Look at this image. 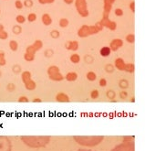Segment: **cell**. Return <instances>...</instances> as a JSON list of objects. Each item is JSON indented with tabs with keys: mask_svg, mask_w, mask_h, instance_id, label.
<instances>
[{
	"mask_svg": "<svg viewBox=\"0 0 145 151\" xmlns=\"http://www.w3.org/2000/svg\"><path fill=\"white\" fill-rule=\"evenodd\" d=\"M0 151H12V142L6 136H0Z\"/></svg>",
	"mask_w": 145,
	"mask_h": 151,
	"instance_id": "8",
	"label": "cell"
},
{
	"mask_svg": "<svg viewBox=\"0 0 145 151\" xmlns=\"http://www.w3.org/2000/svg\"><path fill=\"white\" fill-rule=\"evenodd\" d=\"M104 27L101 25V23L98 21L95 25L88 26V25H82L78 30V36L79 38H87L90 35H94L99 32H101L103 29Z\"/></svg>",
	"mask_w": 145,
	"mask_h": 151,
	"instance_id": "3",
	"label": "cell"
},
{
	"mask_svg": "<svg viewBox=\"0 0 145 151\" xmlns=\"http://www.w3.org/2000/svg\"><path fill=\"white\" fill-rule=\"evenodd\" d=\"M75 7L78 13L82 17H87L89 14L87 0H75Z\"/></svg>",
	"mask_w": 145,
	"mask_h": 151,
	"instance_id": "7",
	"label": "cell"
},
{
	"mask_svg": "<svg viewBox=\"0 0 145 151\" xmlns=\"http://www.w3.org/2000/svg\"><path fill=\"white\" fill-rule=\"evenodd\" d=\"M83 60H84V63H87V64H92L94 63V58L90 54H87V55L84 56Z\"/></svg>",
	"mask_w": 145,
	"mask_h": 151,
	"instance_id": "22",
	"label": "cell"
},
{
	"mask_svg": "<svg viewBox=\"0 0 145 151\" xmlns=\"http://www.w3.org/2000/svg\"><path fill=\"white\" fill-rule=\"evenodd\" d=\"M24 6L26 7H32L33 6V1L32 0H25Z\"/></svg>",
	"mask_w": 145,
	"mask_h": 151,
	"instance_id": "39",
	"label": "cell"
},
{
	"mask_svg": "<svg viewBox=\"0 0 145 151\" xmlns=\"http://www.w3.org/2000/svg\"><path fill=\"white\" fill-rule=\"evenodd\" d=\"M1 75H2V73H1V72H0V77H1Z\"/></svg>",
	"mask_w": 145,
	"mask_h": 151,
	"instance_id": "51",
	"label": "cell"
},
{
	"mask_svg": "<svg viewBox=\"0 0 145 151\" xmlns=\"http://www.w3.org/2000/svg\"><path fill=\"white\" fill-rule=\"evenodd\" d=\"M74 141L84 147H94L104 140L103 136H74Z\"/></svg>",
	"mask_w": 145,
	"mask_h": 151,
	"instance_id": "2",
	"label": "cell"
},
{
	"mask_svg": "<svg viewBox=\"0 0 145 151\" xmlns=\"http://www.w3.org/2000/svg\"><path fill=\"white\" fill-rule=\"evenodd\" d=\"M86 78L89 80V82H94L95 80L97 79V75H96V73H94V72H89L88 73H87V75H86Z\"/></svg>",
	"mask_w": 145,
	"mask_h": 151,
	"instance_id": "24",
	"label": "cell"
},
{
	"mask_svg": "<svg viewBox=\"0 0 145 151\" xmlns=\"http://www.w3.org/2000/svg\"><path fill=\"white\" fill-rule=\"evenodd\" d=\"M41 102H42V100L40 98H35L33 100V103H41Z\"/></svg>",
	"mask_w": 145,
	"mask_h": 151,
	"instance_id": "49",
	"label": "cell"
},
{
	"mask_svg": "<svg viewBox=\"0 0 145 151\" xmlns=\"http://www.w3.org/2000/svg\"><path fill=\"white\" fill-rule=\"evenodd\" d=\"M12 31H13V33H14V34L19 35V34H20V33L22 32V28H21L20 26H19V25H16V26H14V27H13Z\"/></svg>",
	"mask_w": 145,
	"mask_h": 151,
	"instance_id": "30",
	"label": "cell"
},
{
	"mask_svg": "<svg viewBox=\"0 0 145 151\" xmlns=\"http://www.w3.org/2000/svg\"><path fill=\"white\" fill-rule=\"evenodd\" d=\"M6 63V60L5 57V52L0 50V66H5Z\"/></svg>",
	"mask_w": 145,
	"mask_h": 151,
	"instance_id": "28",
	"label": "cell"
},
{
	"mask_svg": "<svg viewBox=\"0 0 145 151\" xmlns=\"http://www.w3.org/2000/svg\"><path fill=\"white\" fill-rule=\"evenodd\" d=\"M16 21L19 24H23L26 21V19H25V17L22 15H17L16 17Z\"/></svg>",
	"mask_w": 145,
	"mask_h": 151,
	"instance_id": "34",
	"label": "cell"
},
{
	"mask_svg": "<svg viewBox=\"0 0 145 151\" xmlns=\"http://www.w3.org/2000/svg\"><path fill=\"white\" fill-rule=\"evenodd\" d=\"M134 70H135V66L133 63H126V67H125L124 72H127L129 73H133Z\"/></svg>",
	"mask_w": 145,
	"mask_h": 151,
	"instance_id": "23",
	"label": "cell"
},
{
	"mask_svg": "<svg viewBox=\"0 0 145 151\" xmlns=\"http://www.w3.org/2000/svg\"><path fill=\"white\" fill-rule=\"evenodd\" d=\"M120 98L121 99V100H126L127 98H128V93H127L126 91H121V93H120Z\"/></svg>",
	"mask_w": 145,
	"mask_h": 151,
	"instance_id": "37",
	"label": "cell"
},
{
	"mask_svg": "<svg viewBox=\"0 0 145 151\" xmlns=\"http://www.w3.org/2000/svg\"><path fill=\"white\" fill-rule=\"evenodd\" d=\"M131 102H132V103H134V102H135V99H134V98H131Z\"/></svg>",
	"mask_w": 145,
	"mask_h": 151,
	"instance_id": "50",
	"label": "cell"
},
{
	"mask_svg": "<svg viewBox=\"0 0 145 151\" xmlns=\"http://www.w3.org/2000/svg\"><path fill=\"white\" fill-rule=\"evenodd\" d=\"M12 70H13V73H16V74H19V73H21V66L20 65H19V64H16V65H14L13 67H12Z\"/></svg>",
	"mask_w": 145,
	"mask_h": 151,
	"instance_id": "32",
	"label": "cell"
},
{
	"mask_svg": "<svg viewBox=\"0 0 145 151\" xmlns=\"http://www.w3.org/2000/svg\"><path fill=\"white\" fill-rule=\"evenodd\" d=\"M20 139L26 147L31 148L45 147L50 142L49 136H22Z\"/></svg>",
	"mask_w": 145,
	"mask_h": 151,
	"instance_id": "1",
	"label": "cell"
},
{
	"mask_svg": "<svg viewBox=\"0 0 145 151\" xmlns=\"http://www.w3.org/2000/svg\"><path fill=\"white\" fill-rule=\"evenodd\" d=\"M55 99H56V101L59 102V103H69V101H70V100H69V96L67 93H62V92L59 93L56 95Z\"/></svg>",
	"mask_w": 145,
	"mask_h": 151,
	"instance_id": "13",
	"label": "cell"
},
{
	"mask_svg": "<svg viewBox=\"0 0 145 151\" xmlns=\"http://www.w3.org/2000/svg\"><path fill=\"white\" fill-rule=\"evenodd\" d=\"M114 66H115V68H117L119 70L124 72V70H125V67H126V63H125V61L123 60V59L118 58V59L115 60Z\"/></svg>",
	"mask_w": 145,
	"mask_h": 151,
	"instance_id": "14",
	"label": "cell"
},
{
	"mask_svg": "<svg viewBox=\"0 0 145 151\" xmlns=\"http://www.w3.org/2000/svg\"><path fill=\"white\" fill-rule=\"evenodd\" d=\"M122 46H123V40L121 39H114L110 43V48L111 51H117Z\"/></svg>",
	"mask_w": 145,
	"mask_h": 151,
	"instance_id": "11",
	"label": "cell"
},
{
	"mask_svg": "<svg viewBox=\"0 0 145 151\" xmlns=\"http://www.w3.org/2000/svg\"><path fill=\"white\" fill-rule=\"evenodd\" d=\"M111 151H134V143L133 142H123L112 148Z\"/></svg>",
	"mask_w": 145,
	"mask_h": 151,
	"instance_id": "9",
	"label": "cell"
},
{
	"mask_svg": "<svg viewBox=\"0 0 145 151\" xmlns=\"http://www.w3.org/2000/svg\"><path fill=\"white\" fill-rule=\"evenodd\" d=\"M48 75L49 78L51 80V81L54 82H61L65 79V77L62 75V73H60V70L58 66L56 65H51L48 68Z\"/></svg>",
	"mask_w": 145,
	"mask_h": 151,
	"instance_id": "6",
	"label": "cell"
},
{
	"mask_svg": "<svg viewBox=\"0 0 145 151\" xmlns=\"http://www.w3.org/2000/svg\"><path fill=\"white\" fill-rule=\"evenodd\" d=\"M59 36H60V33H59V30H57V29H53V30L50 31V37H51L52 39H59Z\"/></svg>",
	"mask_w": 145,
	"mask_h": 151,
	"instance_id": "29",
	"label": "cell"
},
{
	"mask_svg": "<svg viewBox=\"0 0 145 151\" xmlns=\"http://www.w3.org/2000/svg\"><path fill=\"white\" fill-rule=\"evenodd\" d=\"M67 5H71L73 2H75V0H63Z\"/></svg>",
	"mask_w": 145,
	"mask_h": 151,
	"instance_id": "47",
	"label": "cell"
},
{
	"mask_svg": "<svg viewBox=\"0 0 145 151\" xmlns=\"http://www.w3.org/2000/svg\"><path fill=\"white\" fill-rule=\"evenodd\" d=\"M69 24V21L68 19H66V17H62V19H59V26L61 28H67Z\"/></svg>",
	"mask_w": 145,
	"mask_h": 151,
	"instance_id": "27",
	"label": "cell"
},
{
	"mask_svg": "<svg viewBox=\"0 0 145 151\" xmlns=\"http://www.w3.org/2000/svg\"><path fill=\"white\" fill-rule=\"evenodd\" d=\"M101 23V25L103 27H106V28H108L109 29H111V30H115L116 28H117V24L115 21H112L111 20L109 17H102L101 20L99 21Z\"/></svg>",
	"mask_w": 145,
	"mask_h": 151,
	"instance_id": "10",
	"label": "cell"
},
{
	"mask_svg": "<svg viewBox=\"0 0 145 151\" xmlns=\"http://www.w3.org/2000/svg\"><path fill=\"white\" fill-rule=\"evenodd\" d=\"M55 0H39V2L41 5H46V4H52Z\"/></svg>",
	"mask_w": 145,
	"mask_h": 151,
	"instance_id": "43",
	"label": "cell"
},
{
	"mask_svg": "<svg viewBox=\"0 0 145 151\" xmlns=\"http://www.w3.org/2000/svg\"><path fill=\"white\" fill-rule=\"evenodd\" d=\"M9 48L12 51H16L17 49H19V43H17L16 40H10L9 42Z\"/></svg>",
	"mask_w": 145,
	"mask_h": 151,
	"instance_id": "26",
	"label": "cell"
},
{
	"mask_svg": "<svg viewBox=\"0 0 145 151\" xmlns=\"http://www.w3.org/2000/svg\"><path fill=\"white\" fill-rule=\"evenodd\" d=\"M130 86V83L128 82V80L126 79H121L119 81V87L121 89H122V90H125V89H127Z\"/></svg>",
	"mask_w": 145,
	"mask_h": 151,
	"instance_id": "19",
	"label": "cell"
},
{
	"mask_svg": "<svg viewBox=\"0 0 145 151\" xmlns=\"http://www.w3.org/2000/svg\"><path fill=\"white\" fill-rule=\"evenodd\" d=\"M99 96V93L98 90H92L90 92V97H91V99L95 100V99H98Z\"/></svg>",
	"mask_w": 145,
	"mask_h": 151,
	"instance_id": "33",
	"label": "cell"
},
{
	"mask_svg": "<svg viewBox=\"0 0 145 151\" xmlns=\"http://www.w3.org/2000/svg\"><path fill=\"white\" fill-rule=\"evenodd\" d=\"M6 89H7V91H9V92H13L15 89H16V86L14 83H8L7 86H6Z\"/></svg>",
	"mask_w": 145,
	"mask_h": 151,
	"instance_id": "42",
	"label": "cell"
},
{
	"mask_svg": "<svg viewBox=\"0 0 145 151\" xmlns=\"http://www.w3.org/2000/svg\"><path fill=\"white\" fill-rule=\"evenodd\" d=\"M130 8H131V10L132 12H135V2H134V1L131 2V4H130Z\"/></svg>",
	"mask_w": 145,
	"mask_h": 151,
	"instance_id": "46",
	"label": "cell"
},
{
	"mask_svg": "<svg viewBox=\"0 0 145 151\" xmlns=\"http://www.w3.org/2000/svg\"><path fill=\"white\" fill-rule=\"evenodd\" d=\"M106 96H107V98H108V99H110L111 101H112V100L115 99V97H116V93H115L113 90H109V91H107V93H106Z\"/></svg>",
	"mask_w": 145,
	"mask_h": 151,
	"instance_id": "25",
	"label": "cell"
},
{
	"mask_svg": "<svg viewBox=\"0 0 145 151\" xmlns=\"http://www.w3.org/2000/svg\"><path fill=\"white\" fill-rule=\"evenodd\" d=\"M65 79L67 80L68 82H75L76 80L78 79V74L74 72H70L68 73L65 76Z\"/></svg>",
	"mask_w": 145,
	"mask_h": 151,
	"instance_id": "16",
	"label": "cell"
},
{
	"mask_svg": "<svg viewBox=\"0 0 145 151\" xmlns=\"http://www.w3.org/2000/svg\"><path fill=\"white\" fill-rule=\"evenodd\" d=\"M76 151H93V150L89 149V148H79V149H78Z\"/></svg>",
	"mask_w": 145,
	"mask_h": 151,
	"instance_id": "48",
	"label": "cell"
},
{
	"mask_svg": "<svg viewBox=\"0 0 145 151\" xmlns=\"http://www.w3.org/2000/svg\"><path fill=\"white\" fill-rule=\"evenodd\" d=\"M126 41L129 43H134L135 41V35L134 34H128L126 36Z\"/></svg>",
	"mask_w": 145,
	"mask_h": 151,
	"instance_id": "31",
	"label": "cell"
},
{
	"mask_svg": "<svg viewBox=\"0 0 145 151\" xmlns=\"http://www.w3.org/2000/svg\"><path fill=\"white\" fill-rule=\"evenodd\" d=\"M111 52V48H110V47H107V46L102 47V48L101 49V50H99V53H101V55L102 57H108V56H110Z\"/></svg>",
	"mask_w": 145,
	"mask_h": 151,
	"instance_id": "17",
	"label": "cell"
},
{
	"mask_svg": "<svg viewBox=\"0 0 145 151\" xmlns=\"http://www.w3.org/2000/svg\"><path fill=\"white\" fill-rule=\"evenodd\" d=\"M44 55H45V57H47V58H50V57H52L54 55V51L51 49H48V50H45Z\"/></svg>",
	"mask_w": 145,
	"mask_h": 151,
	"instance_id": "35",
	"label": "cell"
},
{
	"mask_svg": "<svg viewBox=\"0 0 145 151\" xmlns=\"http://www.w3.org/2000/svg\"><path fill=\"white\" fill-rule=\"evenodd\" d=\"M69 60L72 63L74 64H77L80 61V56L78 54V53H73V54H71L70 57H69Z\"/></svg>",
	"mask_w": 145,
	"mask_h": 151,
	"instance_id": "18",
	"label": "cell"
},
{
	"mask_svg": "<svg viewBox=\"0 0 145 151\" xmlns=\"http://www.w3.org/2000/svg\"><path fill=\"white\" fill-rule=\"evenodd\" d=\"M8 38V34L5 30V28L2 24H0V40H6Z\"/></svg>",
	"mask_w": 145,
	"mask_h": 151,
	"instance_id": "20",
	"label": "cell"
},
{
	"mask_svg": "<svg viewBox=\"0 0 145 151\" xmlns=\"http://www.w3.org/2000/svg\"><path fill=\"white\" fill-rule=\"evenodd\" d=\"M15 6L17 8V9H22L23 8V6L24 4L20 1V0H16V2H15Z\"/></svg>",
	"mask_w": 145,
	"mask_h": 151,
	"instance_id": "38",
	"label": "cell"
},
{
	"mask_svg": "<svg viewBox=\"0 0 145 151\" xmlns=\"http://www.w3.org/2000/svg\"><path fill=\"white\" fill-rule=\"evenodd\" d=\"M99 86H101V87H105L107 85V80L104 79V78H101L99 81Z\"/></svg>",
	"mask_w": 145,
	"mask_h": 151,
	"instance_id": "40",
	"label": "cell"
},
{
	"mask_svg": "<svg viewBox=\"0 0 145 151\" xmlns=\"http://www.w3.org/2000/svg\"><path fill=\"white\" fill-rule=\"evenodd\" d=\"M0 12H1V10H0Z\"/></svg>",
	"mask_w": 145,
	"mask_h": 151,
	"instance_id": "52",
	"label": "cell"
},
{
	"mask_svg": "<svg viewBox=\"0 0 145 151\" xmlns=\"http://www.w3.org/2000/svg\"><path fill=\"white\" fill-rule=\"evenodd\" d=\"M21 80H22V82H23L26 90L33 91L36 89V87H37V83L32 80L31 73L29 72V70H24V72L21 73Z\"/></svg>",
	"mask_w": 145,
	"mask_h": 151,
	"instance_id": "5",
	"label": "cell"
},
{
	"mask_svg": "<svg viewBox=\"0 0 145 151\" xmlns=\"http://www.w3.org/2000/svg\"><path fill=\"white\" fill-rule=\"evenodd\" d=\"M115 2V0H104V5L112 6Z\"/></svg>",
	"mask_w": 145,
	"mask_h": 151,
	"instance_id": "45",
	"label": "cell"
},
{
	"mask_svg": "<svg viewBox=\"0 0 145 151\" xmlns=\"http://www.w3.org/2000/svg\"><path fill=\"white\" fill-rule=\"evenodd\" d=\"M79 42L77 40H69L65 43V48L68 50H72V51H76L79 50Z\"/></svg>",
	"mask_w": 145,
	"mask_h": 151,
	"instance_id": "12",
	"label": "cell"
},
{
	"mask_svg": "<svg viewBox=\"0 0 145 151\" xmlns=\"http://www.w3.org/2000/svg\"><path fill=\"white\" fill-rule=\"evenodd\" d=\"M114 13H115V15L118 16V17H121V16L123 15V10L121 9V8H116L115 11H114Z\"/></svg>",
	"mask_w": 145,
	"mask_h": 151,
	"instance_id": "44",
	"label": "cell"
},
{
	"mask_svg": "<svg viewBox=\"0 0 145 151\" xmlns=\"http://www.w3.org/2000/svg\"><path fill=\"white\" fill-rule=\"evenodd\" d=\"M43 47V42L40 40H37L33 44L29 45L26 49V52L24 54V59L26 61H33L35 60V55L39 50H41Z\"/></svg>",
	"mask_w": 145,
	"mask_h": 151,
	"instance_id": "4",
	"label": "cell"
},
{
	"mask_svg": "<svg viewBox=\"0 0 145 151\" xmlns=\"http://www.w3.org/2000/svg\"><path fill=\"white\" fill-rule=\"evenodd\" d=\"M104 70H105V72L108 73H113L114 70H115V66L111 63H108L105 65Z\"/></svg>",
	"mask_w": 145,
	"mask_h": 151,
	"instance_id": "21",
	"label": "cell"
},
{
	"mask_svg": "<svg viewBox=\"0 0 145 151\" xmlns=\"http://www.w3.org/2000/svg\"><path fill=\"white\" fill-rule=\"evenodd\" d=\"M29 100L26 96H20L19 98V103H29Z\"/></svg>",
	"mask_w": 145,
	"mask_h": 151,
	"instance_id": "41",
	"label": "cell"
},
{
	"mask_svg": "<svg viewBox=\"0 0 145 151\" xmlns=\"http://www.w3.org/2000/svg\"><path fill=\"white\" fill-rule=\"evenodd\" d=\"M36 19H37V15H36L35 13H30L28 16V20L29 22H34V21H36Z\"/></svg>",
	"mask_w": 145,
	"mask_h": 151,
	"instance_id": "36",
	"label": "cell"
},
{
	"mask_svg": "<svg viewBox=\"0 0 145 151\" xmlns=\"http://www.w3.org/2000/svg\"><path fill=\"white\" fill-rule=\"evenodd\" d=\"M41 20L43 22V24L45 26H49L51 25L52 23V19H51V17L49 16V14H43L42 17H41Z\"/></svg>",
	"mask_w": 145,
	"mask_h": 151,
	"instance_id": "15",
	"label": "cell"
}]
</instances>
